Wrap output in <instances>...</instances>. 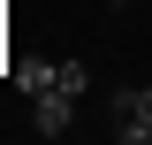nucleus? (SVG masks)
Listing matches in <instances>:
<instances>
[{
	"label": "nucleus",
	"mask_w": 152,
	"mask_h": 145,
	"mask_svg": "<svg viewBox=\"0 0 152 145\" xmlns=\"http://www.w3.org/2000/svg\"><path fill=\"white\" fill-rule=\"evenodd\" d=\"M76 107H84V99H69V92H38L31 130H38V138H69V130H76Z\"/></svg>",
	"instance_id": "f257e3e1"
},
{
	"label": "nucleus",
	"mask_w": 152,
	"mask_h": 145,
	"mask_svg": "<svg viewBox=\"0 0 152 145\" xmlns=\"http://www.w3.org/2000/svg\"><path fill=\"white\" fill-rule=\"evenodd\" d=\"M61 84V61H15V92L23 99H38V92H53Z\"/></svg>",
	"instance_id": "f03ea898"
},
{
	"label": "nucleus",
	"mask_w": 152,
	"mask_h": 145,
	"mask_svg": "<svg viewBox=\"0 0 152 145\" xmlns=\"http://www.w3.org/2000/svg\"><path fill=\"white\" fill-rule=\"evenodd\" d=\"M53 92H69V99H84L91 92V61H61V84Z\"/></svg>",
	"instance_id": "7ed1b4c3"
}]
</instances>
